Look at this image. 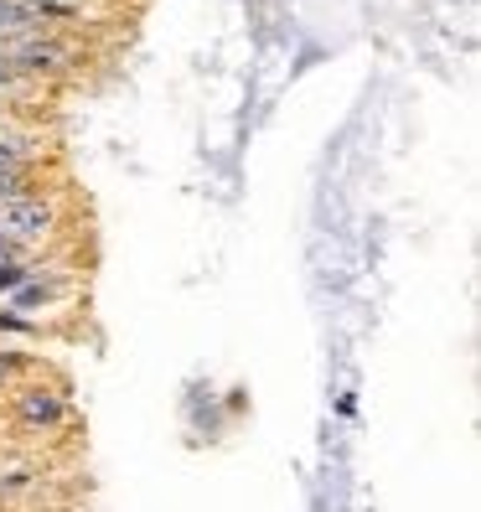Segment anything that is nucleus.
I'll use <instances>...</instances> for the list:
<instances>
[{
  "mask_svg": "<svg viewBox=\"0 0 481 512\" xmlns=\"http://www.w3.org/2000/svg\"><path fill=\"white\" fill-rule=\"evenodd\" d=\"M63 228V202H57L52 192H16L0 202V244H6L11 254L16 249H37L47 244V238Z\"/></svg>",
  "mask_w": 481,
  "mask_h": 512,
  "instance_id": "obj_1",
  "label": "nucleus"
},
{
  "mask_svg": "<svg viewBox=\"0 0 481 512\" xmlns=\"http://www.w3.org/2000/svg\"><path fill=\"white\" fill-rule=\"evenodd\" d=\"M11 414H16V425L21 430H32V435H47L57 425H68V399L57 394V388L47 383H21L16 394H11Z\"/></svg>",
  "mask_w": 481,
  "mask_h": 512,
  "instance_id": "obj_2",
  "label": "nucleus"
},
{
  "mask_svg": "<svg viewBox=\"0 0 481 512\" xmlns=\"http://www.w3.org/2000/svg\"><path fill=\"white\" fill-rule=\"evenodd\" d=\"M68 57H73V47L47 37V32H26V37H16L6 47V63H11L16 78H47L57 68H68Z\"/></svg>",
  "mask_w": 481,
  "mask_h": 512,
  "instance_id": "obj_3",
  "label": "nucleus"
},
{
  "mask_svg": "<svg viewBox=\"0 0 481 512\" xmlns=\"http://www.w3.org/2000/svg\"><path fill=\"white\" fill-rule=\"evenodd\" d=\"M21 166H37V145H32V135L0 130V171H21Z\"/></svg>",
  "mask_w": 481,
  "mask_h": 512,
  "instance_id": "obj_4",
  "label": "nucleus"
},
{
  "mask_svg": "<svg viewBox=\"0 0 481 512\" xmlns=\"http://www.w3.org/2000/svg\"><path fill=\"white\" fill-rule=\"evenodd\" d=\"M16 373H26V357H16V352H0V383H11Z\"/></svg>",
  "mask_w": 481,
  "mask_h": 512,
  "instance_id": "obj_5",
  "label": "nucleus"
}]
</instances>
